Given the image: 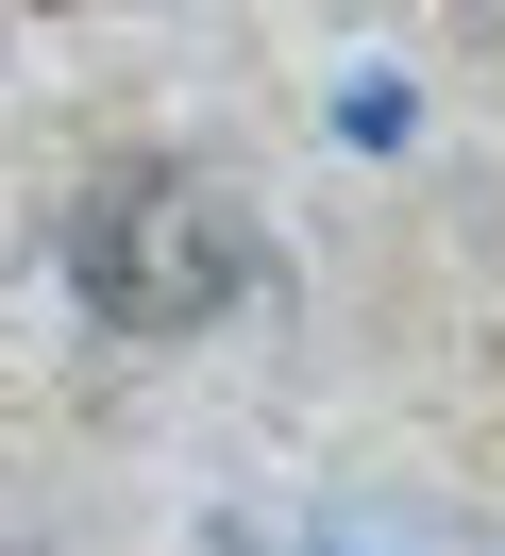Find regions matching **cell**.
Listing matches in <instances>:
<instances>
[{
	"mask_svg": "<svg viewBox=\"0 0 505 556\" xmlns=\"http://www.w3.org/2000/svg\"><path fill=\"white\" fill-rule=\"evenodd\" d=\"M67 287H85L118 338H202V320H236V287H253V219L202 169H101L85 203H67Z\"/></svg>",
	"mask_w": 505,
	"mask_h": 556,
	"instance_id": "1",
	"label": "cell"
}]
</instances>
